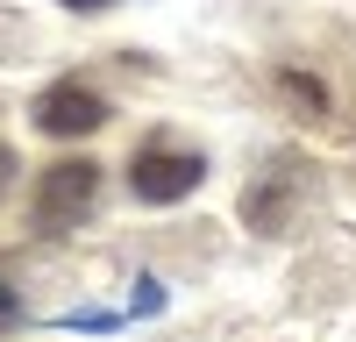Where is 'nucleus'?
Segmentation results:
<instances>
[{"label": "nucleus", "mask_w": 356, "mask_h": 342, "mask_svg": "<svg viewBox=\"0 0 356 342\" xmlns=\"http://www.w3.org/2000/svg\"><path fill=\"white\" fill-rule=\"evenodd\" d=\"M93 207H100V164L65 157L36 179V228L43 236H72L79 221H93Z\"/></svg>", "instance_id": "f257e3e1"}, {"label": "nucleus", "mask_w": 356, "mask_h": 342, "mask_svg": "<svg viewBox=\"0 0 356 342\" xmlns=\"http://www.w3.org/2000/svg\"><path fill=\"white\" fill-rule=\"evenodd\" d=\"M200 179H207V157L200 150H178V142H143L136 164H129V186H136V200H150V207L186 200Z\"/></svg>", "instance_id": "f03ea898"}, {"label": "nucleus", "mask_w": 356, "mask_h": 342, "mask_svg": "<svg viewBox=\"0 0 356 342\" xmlns=\"http://www.w3.org/2000/svg\"><path fill=\"white\" fill-rule=\"evenodd\" d=\"M107 122V107H100V93H93V86H50V93L36 100V129L43 136H93Z\"/></svg>", "instance_id": "7ed1b4c3"}, {"label": "nucleus", "mask_w": 356, "mask_h": 342, "mask_svg": "<svg viewBox=\"0 0 356 342\" xmlns=\"http://www.w3.org/2000/svg\"><path fill=\"white\" fill-rule=\"evenodd\" d=\"M15 186V150H0V193Z\"/></svg>", "instance_id": "20e7f679"}, {"label": "nucleus", "mask_w": 356, "mask_h": 342, "mask_svg": "<svg viewBox=\"0 0 356 342\" xmlns=\"http://www.w3.org/2000/svg\"><path fill=\"white\" fill-rule=\"evenodd\" d=\"M8 314H15V293H8V285H0V321H8Z\"/></svg>", "instance_id": "39448f33"}, {"label": "nucleus", "mask_w": 356, "mask_h": 342, "mask_svg": "<svg viewBox=\"0 0 356 342\" xmlns=\"http://www.w3.org/2000/svg\"><path fill=\"white\" fill-rule=\"evenodd\" d=\"M65 8H107V0H65Z\"/></svg>", "instance_id": "423d86ee"}]
</instances>
